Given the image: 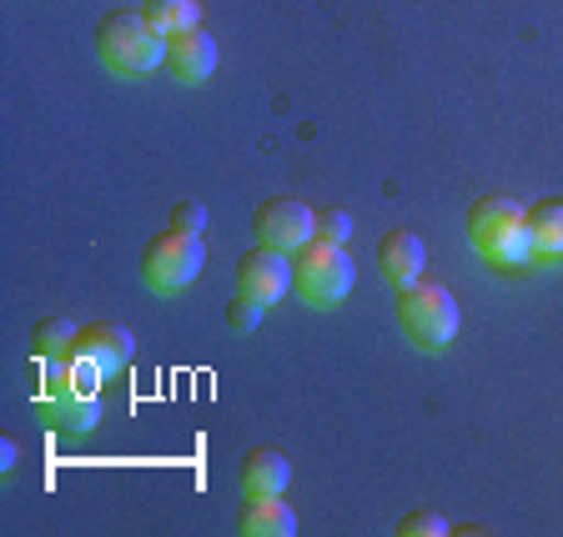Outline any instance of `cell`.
Returning <instances> with one entry per match:
<instances>
[{
    "label": "cell",
    "mask_w": 563,
    "mask_h": 537,
    "mask_svg": "<svg viewBox=\"0 0 563 537\" xmlns=\"http://www.w3.org/2000/svg\"><path fill=\"white\" fill-rule=\"evenodd\" d=\"M46 377H41V417L66 427V433H86L101 417V382L106 372L86 362L81 351H60L46 357Z\"/></svg>",
    "instance_id": "6da1fadb"
},
{
    "label": "cell",
    "mask_w": 563,
    "mask_h": 537,
    "mask_svg": "<svg viewBox=\"0 0 563 537\" xmlns=\"http://www.w3.org/2000/svg\"><path fill=\"white\" fill-rule=\"evenodd\" d=\"M468 242L478 246V257L493 261L504 271H518L533 261V246H528V222L523 206L508 197H478L468 211Z\"/></svg>",
    "instance_id": "7a4b0ae2"
},
{
    "label": "cell",
    "mask_w": 563,
    "mask_h": 537,
    "mask_svg": "<svg viewBox=\"0 0 563 537\" xmlns=\"http://www.w3.org/2000/svg\"><path fill=\"white\" fill-rule=\"evenodd\" d=\"M96 56L117 76H152L166 66V35H156L141 11H111L96 25Z\"/></svg>",
    "instance_id": "3957f363"
},
{
    "label": "cell",
    "mask_w": 563,
    "mask_h": 537,
    "mask_svg": "<svg viewBox=\"0 0 563 537\" xmlns=\"http://www.w3.org/2000/svg\"><path fill=\"white\" fill-rule=\"evenodd\" d=\"M457 302L448 287H438V281H412V287H402L398 292V327L408 332L412 347L422 351H438L448 347V342L457 337Z\"/></svg>",
    "instance_id": "277c9868"
},
{
    "label": "cell",
    "mask_w": 563,
    "mask_h": 537,
    "mask_svg": "<svg viewBox=\"0 0 563 537\" xmlns=\"http://www.w3.org/2000/svg\"><path fill=\"white\" fill-rule=\"evenodd\" d=\"M352 277H357V271H352V257L338 242L312 236L307 246L292 251V292L312 306H338L342 297L352 292Z\"/></svg>",
    "instance_id": "5b68a950"
},
{
    "label": "cell",
    "mask_w": 563,
    "mask_h": 537,
    "mask_svg": "<svg viewBox=\"0 0 563 537\" xmlns=\"http://www.w3.org/2000/svg\"><path fill=\"white\" fill-rule=\"evenodd\" d=\"M201 261H207L201 236L181 232V226H166V232H156L152 242H146V251H141V277H146L152 292H187L191 281H197Z\"/></svg>",
    "instance_id": "8992f818"
},
{
    "label": "cell",
    "mask_w": 563,
    "mask_h": 537,
    "mask_svg": "<svg viewBox=\"0 0 563 537\" xmlns=\"http://www.w3.org/2000/svg\"><path fill=\"white\" fill-rule=\"evenodd\" d=\"M252 236L262 246H277V251L292 257L297 246H307L317 236V211L297 197H272L252 211Z\"/></svg>",
    "instance_id": "52a82bcc"
},
{
    "label": "cell",
    "mask_w": 563,
    "mask_h": 537,
    "mask_svg": "<svg viewBox=\"0 0 563 537\" xmlns=\"http://www.w3.org/2000/svg\"><path fill=\"white\" fill-rule=\"evenodd\" d=\"M287 287H292V257H287V251L257 242L252 251H242V257H236V292H242V297L272 306L277 297H287Z\"/></svg>",
    "instance_id": "ba28073f"
},
{
    "label": "cell",
    "mask_w": 563,
    "mask_h": 537,
    "mask_svg": "<svg viewBox=\"0 0 563 537\" xmlns=\"http://www.w3.org/2000/svg\"><path fill=\"white\" fill-rule=\"evenodd\" d=\"M166 70L187 86L211 81V70H217V41H211V31L191 25L181 35H166Z\"/></svg>",
    "instance_id": "9c48e42d"
},
{
    "label": "cell",
    "mask_w": 563,
    "mask_h": 537,
    "mask_svg": "<svg viewBox=\"0 0 563 537\" xmlns=\"http://www.w3.org/2000/svg\"><path fill=\"white\" fill-rule=\"evenodd\" d=\"M86 362H96L106 377H117L121 367L136 357V337H131L126 327H117V322H86L81 332H76V347Z\"/></svg>",
    "instance_id": "30bf717a"
},
{
    "label": "cell",
    "mask_w": 563,
    "mask_h": 537,
    "mask_svg": "<svg viewBox=\"0 0 563 537\" xmlns=\"http://www.w3.org/2000/svg\"><path fill=\"white\" fill-rule=\"evenodd\" d=\"M287 482H292V462L272 447H252V452L236 462V488L242 497H287Z\"/></svg>",
    "instance_id": "8fae6325"
},
{
    "label": "cell",
    "mask_w": 563,
    "mask_h": 537,
    "mask_svg": "<svg viewBox=\"0 0 563 537\" xmlns=\"http://www.w3.org/2000/svg\"><path fill=\"white\" fill-rule=\"evenodd\" d=\"M422 267H428V251H422V236L418 232H387L377 242V271H383L393 287H412L422 281Z\"/></svg>",
    "instance_id": "7c38bea8"
},
{
    "label": "cell",
    "mask_w": 563,
    "mask_h": 537,
    "mask_svg": "<svg viewBox=\"0 0 563 537\" xmlns=\"http://www.w3.org/2000/svg\"><path fill=\"white\" fill-rule=\"evenodd\" d=\"M236 533H246V537H292L297 513L282 503V497H242V507H236Z\"/></svg>",
    "instance_id": "4fadbf2b"
},
{
    "label": "cell",
    "mask_w": 563,
    "mask_h": 537,
    "mask_svg": "<svg viewBox=\"0 0 563 537\" xmlns=\"http://www.w3.org/2000/svg\"><path fill=\"white\" fill-rule=\"evenodd\" d=\"M533 261H563V201H533L523 211Z\"/></svg>",
    "instance_id": "5bb4252c"
},
{
    "label": "cell",
    "mask_w": 563,
    "mask_h": 537,
    "mask_svg": "<svg viewBox=\"0 0 563 537\" xmlns=\"http://www.w3.org/2000/svg\"><path fill=\"white\" fill-rule=\"evenodd\" d=\"M141 15L156 35H181L191 25H201V5L197 0H141Z\"/></svg>",
    "instance_id": "9a60e30c"
},
{
    "label": "cell",
    "mask_w": 563,
    "mask_h": 537,
    "mask_svg": "<svg viewBox=\"0 0 563 537\" xmlns=\"http://www.w3.org/2000/svg\"><path fill=\"white\" fill-rule=\"evenodd\" d=\"M76 322H66V316H41L31 327V357L35 362H46V357H60V351L76 347Z\"/></svg>",
    "instance_id": "2e32d148"
},
{
    "label": "cell",
    "mask_w": 563,
    "mask_h": 537,
    "mask_svg": "<svg viewBox=\"0 0 563 537\" xmlns=\"http://www.w3.org/2000/svg\"><path fill=\"white\" fill-rule=\"evenodd\" d=\"M448 517L433 513V507H418V513H402L398 523V537H448Z\"/></svg>",
    "instance_id": "e0dca14e"
},
{
    "label": "cell",
    "mask_w": 563,
    "mask_h": 537,
    "mask_svg": "<svg viewBox=\"0 0 563 537\" xmlns=\"http://www.w3.org/2000/svg\"><path fill=\"white\" fill-rule=\"evenodd\" d=\"M262 312H267L262 302H252V297L236 292L232 302H227V327H232V332H257L262 327Z\"/></svg>",
    "instance_id": "ac0fdd59"
},
{
    "label": "cell",
    "mask_w": 563,
    "mask_h": 537,
    "mask_svg": "<svg viewBox=\"0 0 563 537\" xmlns=\"http://www.w3.org/2000/svg\"><path fill=\"white\" fill-rule=\"evenodd\" d=\"M317 236L342 246L352 236V216H347V211H317Z\"/></svg>",
    "instance_id": "d6986e66"
},
{
    "label": "cell",
    "mask_w": 563,
    "mask_h": 537,
    "mask_svg": "<svg viewBox=\"0 0 563 537\" xmlns=\"http://www.w3.org/2000/svg\"><path fill=\"white\" fill-rule=\"evenodd\" d=\"M172 226H181V232H191V236H207V206H201V201H176Z\"/></svg>",
    "instance_id": "ffe728a7"
},
{
    "label": "cell",
    "mask_w": 563,
    "mask_h": 537,
    "mask_svg": "<svg viewBox=\"0 0 563 537\" xmlns=\"http://www.w3.org/2000/svg\"><path fill=\"white\" fill-rule=\"evenodd\" d=\"M15 462H21V447H15V437H0V472H15Z\"/></svg>",
    "instance_id": "44dd1931"
}]
</instances>
